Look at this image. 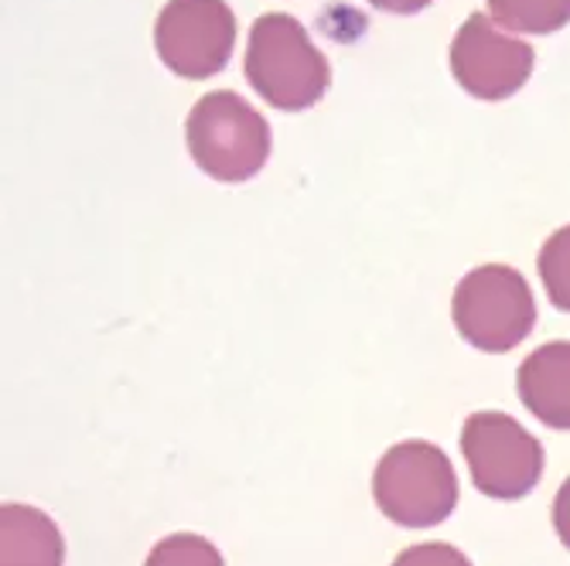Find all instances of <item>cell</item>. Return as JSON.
<instances>
[{
	"instance_id": "6",
	"label": "cell",
	"mask_w": 570,
	"mask_h": 566,
	"mask_svg": "<svg viewBox=\"0 0 570 566\" xmlns=\"http://www.w3.org/2000/svg\"><path fill=\"white\" fill-rule=\"evenodd\" d=\"M4 566H62V539L48 516L24 505L4 508Z\"/></svg>"
},
{
	"instance_id": "9",
	"label": "cell",
	"mask_w": 570,
	"mask_h": 566,
	"mask_svg": "<svg viewBox=\"0 0 570 566\" xmlns=\"http://www.w3.org/2000/svg\"><path fill=\"white\" fill-rule=\"evenodd\" d=\"M147 566H223V556L216 553L213 543L181 533V536H168L154 546Z\"/></svg>"
},
{
	"instance_id": "5",
	"label": "cell",
	"mask_w": 570,
	"mask_h": 566,
	"mask_svg": "<svg viewBox=\"0 0 570 566\" xmlns=\"http://www.w3.org/2000/svg\"><path fill=\"white\" fill-rule=\"evenodd\" d=\"M515 383H520V399L540 424L570 430V341L537 348L520 366Z\"/></svg>"
},
{
	"instance_id": "1",
	"label": "cell",
	"mask_w": 570,
	"mask_h": 566,
	"mask_svg": "<svg viewBox=\"0 0 570 566\" xmlns=\"http://www.w3.org/2000/svg\"><path fill=\"white\" fill-rule=\"evenodd\" d=\"M383 516L406 529L438 526L451 516L458 502V481L451 460L424 440L393 447L376 468L373 481Z\"/></svg>"
},
{
	"instance_id": "8",
	"label": "cell",
	"mask_w": 570,
	"mask_h": 566,
	"mask_svg": "<svg viewBox=\"0 0 570 566\" xmlns=\"http://www.w3.org/2000/svg\"><path fill=\"white\" fill-rule=\"evenodd\" d=\"M540 277L547 284L550 300L570 315V226L547 239L540 252Z\"/></svg>"
},
{
	"instance_id": "3",
	"label": "cell",
	"mask_w": 570,
	"mask_h": 566,
	"mask_svg": "<svg viewBox=\"0 0 570 566\" xmlns=\"http://www.w3.org/2000/svg\"><path fill=\"white\" fill-rule=\"evenodd\" d=\"M454 321L464 341L479 345L482 351H509L530 335L537 307L520 274L509 267H485L461 280Z\"/></svg>"
},
{
	"instance_id": "2",
	"label": "cell",
	"mask_w": 570,
	"mask_h": 566,
	"mask_svg": "<svg viewBox=\"0 0 570 566\" xmlns=\"http://www.w3.org/2000/svg\"><path fill=\"white\" fill-rule=\"evenodd\" d=\"M461 450L482 495L515 502L537 488L543 475V447L505 414H475L461 430Z\"/></svg>"
},
{
	"instance_id": "7",
	"label": "cell",
	"mask_w": 570,
	"mask_h": 566,
	"mask_svg": "<svg viewBox=\"0 0 570 566\" xmlns=\"http://www.w3.org/2000/svg\"><path fill=\"white\" fill-rule=\"evenodd\" d=\"M489 8L505 28L530 34H547L570 21V0H489Z\"/></svg>"
},
{
	"instance_id": "11",
	"label": "cell",
	"mask_w": 570,
	"mask_h": 566,
	"mask_svg": "<svg viewBox=\"0 0 570 566\" xmlns=\"http://www.w3.org/2000/svg\"><path fill=\"white\" fill-rule=\"evenodd\" d=\"M553 529H557L560 543L570 549V478L560 485V491L553 498Z\"/></svg>"
},
{
	"instance_id": "4",
	"label": "cell",
	"mask_w": 570,
	"mask_h": 566,
	"mask_svg": "<svg viewBox=\"0 0 570 566\" xmlns=\"http://www.w3.org/2000/svg\"><path fill=\"white\" fill-rule=\"evenodd\" d=\"M533 69V48L520 38H509L489 24L485 14H475L461 28L454 44V72L464 89L482 99L512 96Z\"/></svg>"
},
{
	"instance_id": "10",
	"label": "cell",
	"mask_w": 570,
	"mask_h": 566,
	"mask_svg": "<svg viewBox=\"0 0 570 566\" xmlns=\"http://www.w3.org/2000/svg\"><path fill=\"white\" fill-rule=\"evenodd\" d=\"M393 566H472L454 546L444 543H428V546H413L406 549Z\"/></svg>"
}]
</instances>
